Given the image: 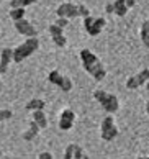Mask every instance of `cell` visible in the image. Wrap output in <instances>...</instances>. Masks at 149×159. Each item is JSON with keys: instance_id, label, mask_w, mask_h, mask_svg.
<instances>
[{"instance_id": "1", "label": "cell", "mask_w": 149, "mask_h": 159, "mask_svg": "<svg viewBox=\"0 0 149 159\" xmlns=\"http://www.w3.org/2000/svg\"><path fill=\"white\" fill-rule=\"evenodd\" d=\"M80 61H82L84 69L92 75L95 80H103L105 79L106 69H105V66L100 62V59L93 54L90 49H82L80 51Z\"/></svg>"}, {"instance_id": "2", "label": "cell", "mask_w": 149, "mask_h": 159, "mask_svg": "<svg viewBox=\"0 0 149 159\" xmlns=\"http://www.w3.org/2000/svg\"><path fill=\"white\" fill-rule=\"evenodd\" d=\"M38 48H39V41H38V38H36V36H34V38H28L26 41H23L21 44H18V46H16V48L13 49L11 61H15V62L25 61L26 57L31 56Z\"/></svg>"}, {"instance_id": "3", "label": "cell", "mask_w": 149, "mask_h": 159, "mask_svg": "<svg viewBox=\"0 0 149 159\" xmlns=\"http://www.w3.org/2000/svg\"><path fill=\"white\" fill-rule=\"evenodd\" d=\"M93 98L97 100V102L102 105L108 113H115V111H118V108H120V103H118L116 95L108 93L105 90H95L93 92Z\"/></svg>"}, {"instance_id": "4", "label": "cell", "mask_w": 149, "mask_h": 159, "mask_svg": "<svg viewBox=\"0 0 149 159\" xmlns=\"http://www.w3.org/2000/svg\"><path fill=\"white\" fill-rule=\"evenodd\" d=\"M74 120H75V113L72 108H64L59 115V129L62 131H69L74 125Z\"/></svg>"}, {"instance_id": "5", "label": "cell", "mask_w": 149, "mask_h": 159, "mask_svg": "<svg viewBox=\"0 0 149 159\" xmlns=\"http://www.w3.org/2000/svg\"><path fill=\"white\" fill-rule=\"evenodd\" d=\"M56 15L57 16H64V18H67V20L75 18V16H79L77 15V5H74L72 2H64V3H61L57 7Z\"/></svg>"}, {"instance_id": "6", "label": "cell", "mask_w": 149, "mask_h": 159, "mask_svg": "<svg viewBox=\"0 0 149 159\" xmlns=\"http://www.w3.org/2000/svg\"><path fill=\"white\" fill-rule=\"evenodd\" d=\"M15 28L20 34H25V36H28V38L36 36V28H34L26 18H21L18 21H15Z\"/></svg>"}, {"instance_id": "7", "label": "cell", "mask_w": 149, "mask_h": 159, "mask_svg": "<svg viewBox=\"0 0 149 159\" xmlns=\"http://www.w3.org/2000/svg\"><path fill=\"white\" fill-rule=\"evenodd\" d=\"M11 56H13V49L11 48H3L2 54H0V74H5L8 69V64L11 61Z\"/></svg>"}, {"instance_id": "8", "label": "cell", "mask_w": 149, "mask_h": 159, "mask_svg": "<svg viewBox=\"0 0 149 159\" xmlns=\"http://www.w3.org/2000/svg\"><path fill=\"white\" fill-rule=\"evenodd\" d=\"M33 121L39 126V129H44L47 126V118H46L44 110H34L33 111Z\"/></svg>"}, {"instance_id": "9", "label": "cell", "mask_w": 149, "mask_h": 159, "mask_svg": "<svg viewBox=\"0 0 149 159\" xmlns=\"http://www.w3.org/2000/svg\"><path fill=\"white\" fill-rule=\"evenodd\" d=\"M44 107H46V102H44V100H41V98H33V100H29V102L25 105V108L29 110V111L44 110Z\"/></svg>"}, {"instance_id": "10", "label": "cell", "mask_w": 149, "mask_h": 159, "mask_svg": "<svg viewBox=\"0 0 149 159\" xmlns=\"http://www.w3.org/2000/svg\"><path fill=\"white\" fill-rule=\"evenodd\" d=\"M54 85H59V89H61L62 92H69L70 89H72V80H70L69 77H65V75H59V79L56 80Z\"/></svg>"}, {"instance_id": "11", "label": "cell", "mask_w": 149, "mask_h": 159, "mask_svg": "<svg viewBox=\"0 0 149 159\" xmlns=\"http://www.w3.org/2000/svg\"><path fill=\"white\" fill-rule=\"evenodd\" d=\"M38 131H39V126L31 120V121H29V129H28V131H25L23 138H25L26 141H31V139H34V138L38 136Z\"/></svg>"}, {"instance_id": "12", "label": "cell", "mask_w": 149, "mask_h": 159, "mask_svg": "<svg viewBox=\"0 0 149 159\" xmlns=\"http://www.w3.org/2000/svg\"><path fill=\"white\" fill-rule=\"evenodd\" d=\"M139 36H141V41L144 43L146 48H149V23H147V20L142 21L141 30H139Z\"/></svg>"}, {"instance_id": "13", "label": "cell", "mask_w": 149, "mask_h": 159, "mask_svg": "<svg viewBox=\"0 0 149 159\" xmlns=\"http://www.w3.org/2000/svg\"><path fill=\"white\" fill-rule=\"evenodd\" d=\"M113 7H115V15L118 16H124L128 11V7L124 5L123 0H113Z\"/></svg>"}, {"instance_id": "14", "label": "cell", "mask_w": 149, "mask_h": 159, "mask_svg": "<svg viewBox=\"0 0 149 159\" xmlns=\"http://www.w3.org/2000/svg\"><path fill=\"white\" fill-rule=\"evenodd\" d=\"M8 15H10V18L13 20V21H18L21 18H25V8H10L8 11Z\"/></svg>"}, {"instance_id": "15", "label": "cell", "mask_w": 149, "mask_h": 159, "mask_svg": "<svg viewBox=\"0 0 149 159\" xmlns=\"http://www.w3.org/2000/svg\"><path fill=\"white\" fill-rule=\"evenodd\" d=\"M38 0H11L10 2V7L11 8H25L28 7V5H31V3H36Z\"/></svg>"}, {"instance_id": "16", "label": "cell", "mask_w": 149, "mask_h": 159, "mask_svg": "<svg viewBox=\"0 0 149 159\" xmlns=\"http://www.w3.org/2000/svg\"><path fill=\"white\" fill-rule=\"evenodd\" d=\"M118 136V128L116 126H111L110 129H106V131L102 133V139L103 141H111Z\"/></svg>"}, {"instance_id": "17", "label": "cell", "mask_w": 149, "mask_h": 159, "mask_svg": "<svg viewBox=\"0 0 149 159\" xmlns=\"http://www.w3.org/2000/svg\"><path fill=\"white\" fill-rule=\"evenodd\" d=\"M111 126H115V121H113V116L108 115V116H105V118L102 120V125H100V131H106V129H110Z\"/></svg>"}, {"instance_id": "18", "label": "cell", "mask_w": 149, "mask_h": 159, "mask_svg": "<svg viewBox=\"0 0 149 159\" xmlns=\"http://www.w3.org/2000/svg\"><path fill=\"white\" fill-rule=\"evenodd\" d=\"M136 79H138V82L142 85V84H146V82L149 80V69H141L138 74L134 75Z\"/></svg>"}, {"instance_id": "19", "label": "cell", "mask_w": 149, "mask_h": 159, "mask_svg": "<svg viewBox=\"0 0 149 159\" xmlns=\"http://www.w3.org/2000/svg\"><path fill=\"white\" fill-rule=\"evenodd\" d=\"M126 87L129 90H136V89H139V87H141V84L138 82V79H136L134 75H131V77L126 80Z\"/></svg>"}, {"instance_id": "20", "label": "cell", "mask_w": 149, "mask_h": 159, "mask_svg": "<svg viewBox=\"0 0 149 159\" xmlns=\"http://www.w3.org/2000/svg\"><path fill=\"white\" fill-rule=\"evenodd\" d=\"M47 30H49V33H51V38H52V36H61V34H64L62 28H59L57 25H54V23H52V25H49V28H47Z\"/></svg>"}, {"instance_id": "21", "label": "cell", "mask_w": 149, "mask_h": 159, "mask_svg": "<svg viewBox=\"0 0 149 159\" xmlns=\"http://www.w3.org/2000/svg\"><path fill=\"white\" fill-rule=\"evenodd\" d=\"M77 15L82 16V18H85V16L90 15V10H88L85 5H77Z\"/></svg>"}, {"instance_id": "22", "label": "cell", "mask_w": 149, "mask_h": 159, "mask_svg": "<svg viewBox=\"0 0 149 159\" xmlns=\"http://www.w3.org/2000/svg\"><path fill=\"white\" fill-rule=\"evenodd\" d=\"M52 41H54V44L59 46V48H62V46H65V43H67V39H65L64 34H61V36H52Z\"/></svg>"}, {"instance_id": "23", "label": "cell", "mask_w": 149, "mask_h": 159, "mask_svg": "<svg viewBox=\"0 0 149 159\" xmlns=\"http://www.w3.org/2000/svg\"><path fill=\"white\" fill-rule=\"evenodd\" d=\"M59 75H61V74H59V70L54 69V70H51V72L47 74V80H49L51 84H56V80L59 79Z\"/></svg>"}, {"instance_id": "24", "label": "cell", "mask_w": 149, "mask_h": 159, "mask_svg": "<svg viewBox=\"0 0 149 159\" xmlns=\"http://www.w3.org/2000/svg\"><path fill=\"white\" fill-rule=\"evenodd\" d=\"M74 148H75V144H69L67 148H65V151H64V157H62V159H72V156H74Z\"/></svg>"}, {"instance_id": "25", "label": "cell", "mask_w": 149, "mask_h": 159, "mask_svg": "<svg viewBox=\"0 0 149 159\" xmlns=\"http://www.w3.org/2000/svg\"><path fill=\"white\" fill-rule=\"evenodd\" d=\"M72 159H85L84 157V151H82V148L79 144H75V148H74V156Z\"/></svg>"}, {"instance_id": "26", "label": "cell", "mask_w": 149, "mask_h": 159, "mask_svg": "<svg viewBox=\"0 0 149 159\" xmlns=\"http://www.w3.org/2000/svg\"><path fill=\"white\" fill-rule=\"evenodd\" d=\"M90 36H97V34H100V31H102V28H98L97 25H95V21H93V25L88 28V30H85Z\"/></svg>"}, {"instance_id": "27", "label": "cell", "mask_w": 149, "mask_h": 159, "mask_svg": "<svg viewBox=\"0 0 149 159\" xmlns=\"http://www.w3.org/2000/svg\"><path fill=\"white\" fill-rule=\"evenodd\" d=\"M54 25H57L59 28H62V30H64V28H65V26L69 25V20H67V18H64V16H57Z\"/></svg>"}, {"instance_id": "28", "label": "cell", "mask_w": 149, "mask_h": 159, "mask_svg": "<svg viewBox=\"0 0 149 159\" xmlns=\"http://www.w3.org/2000/svg\"><path fill=\"white\" fill-rule=\"evenodd\" d=\"M13 113L10 110H0V121H5V120H10Z\"/></svg>"}, {"instance_id": "29", "label": "cell", "mask_w": 149, "mask_h": 159, "mask_svg": "<svg viewBox=\"0 0 149 159\" xmlns=\"http://www.w3.org/2000/svg\"><path fill=\"white\" fill-rule=\"evenodd\" d=\"M93 21H95V16H92V15L85 16V18H84V28H85V30H88V28L93 25Z\"/></svg>"}, {"instance_id": "30", "label": "cell", "mask_w": 149, "mask_h": 159, "mask_svg": "<svg viewBox=\"0 0 149 159\" xmlns=\"http://www.w3.org/2000/svg\"><path fill=\"white\" fill-rule=\"evenodd\" d=\"M105 11H106V15L115 13V7H113V2H111V0H110V2H106V5H105Z\"/></svg>"}, {"instance_id": "31", "label": "cell", "mask_w": 149, "mask_h": 159, "mask_svg": "<svg viewBox=\"0 0 149 159\" xmlns=\"http://www.w3.org/2000/svg\"><path fill=\"white\" fill-rule=\"evenodd\" d=\"M95 25H97L98 28H105V25H106V20L103 18V16H98V18H95Z\"/></svg>"}, {"instance_id": "32", "label": "cell", "mask_w": 149, "mask_h": 159, "mask_svg": "<svg viewBox=\"0 0 149 159\" xmlns=\"http://www.w3.org/2000/svg\"><path fill=\"white\" fill-rule=\"evenodd\" d=\"M38 159H52V154H51L49 151H43V152L38 156Z\"/></svg>"}, {"instance_id": "33", "label": "cell", "mask_w": 149, "mask_h": 159, "mask_svg": "<svg viewBox=\"0 0 149 159\" xmlns=\"http://www.w3.org/2000/svg\"><path fill=\"white\" fill-rule=\"evenodd\" d=\"M136 159H149V157H146V156H141V157H136Z\"/></svg>"}, {"instance_id": "34", "label": "cell", "mask_w": 149, "mask_h": 159, "mask_svg": "<svg viewBox=\"0 0 149 159\" xmlns=\"http://www.w3.org/2000/svg\"><path fill=\"white\" fill-rule=\"evenodd\" d=\"M146 89H147V90H149V80H147V82H146Z\"/></svg>"}, {"instance_id": "35", "label": "cell", "mask_w": 149, "mask_h": 159, "mask_svg": "<svg viewBox=\"0 0 149 159\" xmlns=\"http://www.w3.org/2000/svg\"><path fill=\"white\" fill-rule=\"evenodd\" d=\"M147 110H149V102L146 103V111H147Z\"/></svg>"}, {"instance_id": "36", "label": "cell", "mask_w": 149, "mask_h": 159, "mask_svg": "<svg viewBox=\"0 0 149 159\" xmlns=\"http://www.w3.org/2000/svg\"><path fill=\"white\" fill-rule=\"evenodd\" d=\"M146 113H147V116H149V110H147V111H146Z\"/></svg>"}, {"instance_id": "37", "label": "cell", "mask_w": 149, "mask_h": 159, "mask_svg": "<svg viewBox=\"0 0 149 159\" xmlns=\"http://www.w3.org/2000/svg\"><path fill=\"white\" fill-rule=\"evenodd\" d=\"M147 23H149V20H147Z\"/></svg>"}]
</instances>
